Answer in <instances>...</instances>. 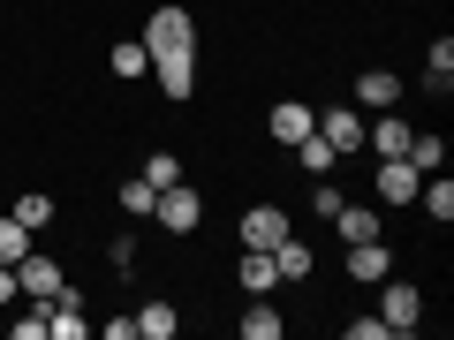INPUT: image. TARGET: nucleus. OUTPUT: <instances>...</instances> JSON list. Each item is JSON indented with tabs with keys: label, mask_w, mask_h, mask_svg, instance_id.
I'll list each match as a JSON object with an SVG mask.
<instances>
[{
	"label": "nucleus",
	"mask_w": 454,
	"mask_h": 340,
	"mask_svg": "<svg viewBox=\"0 0 454 340\" xmlns=\"http://www.w3.org/2000/svg\"><path fill=\"white\" fill-rule=\"evenodd\" d=\"M175 333H182V310L167 295H145L137 303V340H175Z\"/></svg>",
	"instance_id": "nucleus-15"
},
{
	"label": "nucleus",
	"mask_w": 454,
	"mask_h": 340,
	"mask_svg": "<svg viewBox=\"0 0 454 340\" xmlns=\"http://www.w3.org/2000/svg\"><path fill=\"white\" fill-rule=\"evenodd\" d=\"M235 333H243V340H280V333H288V310H273L265 295H250V310L235 318Z\"/></svg>",
	"instance_id": "nucleus-16"
},
{
	"label": "nucleus",
	"mask_w": 454,
	"mask_h": 340,
	"mask_svg": "<svg viewBox=\"0 0 454 340\" xmlns=\"http://www.w3.org/2000/svg\"><path fill=\"white\" fill-rule=\"evenodd\" d=\"M8 333H16V340H46V303H31V295H23V310L8 318Z\"/></svg>",
	"instance_id": "nucleus-28"
},
{
	"label": "nucleus",
	"mask_w": 454,
	"mask_h": 340,
	"mask_svg": "<svg viewBox=\"0 0 454 340\" xmlns=\"http://www.w3.org/2000/svg\"><path fill=\"white\" fill-rule=\"evenodd\" d=\"M325 227H333V243L348 250V243H372V235H387V212H379V205H348V197H340V212H333Z\"/></svg>",
	"instance_id": "nucleus-10"
},
{
	"label": "nucleus",
	"mask_w": 454,
	"mask_h": 340,
	"mask_svg": "<svg viewBox=\"0 0 454 340\" xmlns=\"http://www.w3.org/2000/svg\"><path fill=\"white\" fill-rule=\"evenodd\" d=\"M61 258H46V250H31V258L16 265V295H31V303H46V295H61Z\"/></svg>",
	"instance_id": "nucleus-12"
},
{
	"label": "nucleus",
	"mask_w": 454,
	"mask_h": 340,
	"mask_svg": "<svg viewBox=\"0 0 454 340\" xmlns=\"http://www.w3.org/2000/svg\"><path fill=\"white\" fill-rule=\"evenodd\" d=\"M16 303V265H0V310Z\"/></svg>",
	"instance_id": "nucleus-32"
},
{
	"label": "nucleus",
	"mask_w": 454,
	"mask_h": 340,
	"mask_svg": "<svg viewBox=\"0 0 454 340\" xmlns=\"http://www.w3.org/2000/svg\"><path fill=\"white\" fill-rule=\"evenodd\" d=\"M31 250H38V235L16 220V212H0V265H23Z\"/></svg>",
	"instance_id": "nucleus-23"
},
{
	"label": "nucleus",
	"mask_w": 454,
	"mask_h": 340,
	"mask_svg": "<svg viewBox=\"0 0 454 340\" xmlns=\"http://www.w3.org/2000/svg\"><path fill=\"white\" fill-rule=\"evenodd\" d=\"M295 166H303V174H310V182H318V174H340V151H333V144H325V136H318V129H310V136H303V144H295Z\"/></svg>",
	"instance_id": "nucleus-22"
},
{
	"label": "nucleus",
	"mask_w": 454,
	"mask_h": 340,
	"mask_svg": "<svg viewBox=\"0 0 454 340\" xmlns=\"http://www.w3.org/2000/svg\"><path fill=\"white\" fill-rule=\"evenodd\" d=\"M394 265H402V250H394L387 235H372V243H348V250H340V273L356 280V288H379Z\"/></svg>",
	"instance_id": "nucleus-4"
},
{
	"label": "nucleus",
	"mask_w": 454,
	"mask_h": 340,
	"mask_svg": "<svg viewBox=\"0 0 454 340\" xmlns=\"http://www.w3.org/2000/svg\"><path fill=\"white\" fill-rule=\"evenodd\" d=\"M318 136L340 151V159H356V151H364V106H325L318 113Z\"/></svg>",
	"instance_id": "nucleus-11"
},
{
	"label": "nucleus",
	"mask_w": 454,
	"mask_h": 340,
	"mask_svg": "<svg viewBox=\"0 0 454 340\" xmlns=\"http://www.w3.org/2000/svg\"><path fill=\"white\" fill-rule=\"evenodd\" d=\"M114 205L129 212V220H152V205H160V189H152L145 174H129V182H121V189H114Z\"/></svg>",
	"instance_id": "nucleus-27"
},
{
	"label": "nucleus",
	"mask_w": 454,
	"mask_h": 340,
	"mask_svg": "<svg viewBox=\"0 0 454 340\" xmlns=\"http://www.w3.org/2000/svg\"><path fill=\"white\" fill-rule=\"evenodd\" d=\"M424 310H432V295L417 288V280H402V273H387L379 280V318H387V333L394 340H409L424 325Z\"/></svg>",
	"instance_id": "nucleus-1"
},
{
	"label": "nucleus",
	"mask_w": 454,
	"mask_h": 340,
	"mask_svg": "<svg viewBox=\"0 0 454 340\" xmlns=\"http://www.w3.org/2000/svg\"><path fill=\"white\" fill-rule=\"evenodd\" d=\"M273 265H280V288H303V280L318 273V243H310V235H295V227H288V235H280V243H273Z\"/></svg>",
	"instance_id": "nucleus-9"
},
{
	"label": "nucleus",
	"mask_w": 454,
	"mask_h": 340,
	"mask_svg": "<svg viewBox=\"0 0 454 340\" xmlns=\"http://www.w3.org/2000/svg\"><path fill=\"white\" fill-rule=\"evenodd\" d=\"M145 53H152V61H167V53H197V16L175 8V0L152 8V16H145Z\"/></svg>",
	"instance_id": "nucleus-2"
},
{
	"label": "nucleus",
	"mask_w": 454,
	"mask_h": 340,
	"mask_svg": "<svg viewBox=\"0 0 454 340\" xmlns=\"http://www.w3.org/2000/svg\"><path fill=\"white\" fill-rule=\"evenodd\" d=\"M303 205H310V220H333V212H340V189H333V174H318V182H310V197H303Z\"/></svg>",
	"instance_id": "nucleus-29"
},
{
	"label": "nucleus",
	"mask_w": 454,
	"mask_h": 340,
	"mask_svg": "<svg viewBox=\"0 0 454 340\" xmlns=\"http://www.w3.org/2000/svg\"><path fill=\"white\" fill-rule=\"evenodd\" d=\"M106 68H114L121 83L152 76V53H145V38H114V46H106Z\"/></svg>",
	"instance_id": "nucleus-20"
},
{
	"label": "nucleus",
	"mask_w": 454,
	"mask_h": 340,
	"mask_svg": "<svg viewBox=\"0 0 454 340\" xmlns=\"http://www.w3.org/2000/svg\"><path fill=\"white\" fill-rule=\"evenodd\" d=\"M288 227H295V220H288V205L258 197V205H243V220H235V243H243V250H273Z\"/></svg>",
	"instance_id": "nucleus-5"
},
{
	"label": "nucleus",
	"mask_w": 454,
	"mask_h": 340,
	"mask_svg": "<svg viewBox=\"0 0 454 340\" xmlns=\"http://www.w3.org/2000/svg\"><path fill=\"white\" fill-rule=\"evenodd\" d=\"M98 333H106V340H137V310H121V318H106Z\"/></svg>",
	"instance_id": "nucleus-31"
},
{
	"label": "nucleus",
	"mask_w": 454,
	"mask_h": 340,
	"mask_svg": "<svg viewBox=\"0 0 454 340\" xmlns=\"http://www.w3.org/2000/svg\"><path fill=\"white\" fill-rule=\"evenodd\" d=\"M402 159L417 166V174H439V166H447V136H424V129H417V136H409V151H402Z\"/></svg>",
	"instance_id": "nucleus-26"
},
{
	"label": "nucleus",
	"mask_w": 454,
	"mask_h": 340,
	"mask_svg": "<svg viewBox=\"0 0 454 340\" xmlns=\"http://www.w3.org/2000/svg\"><path fill=\"white\" fill-rule=\"evenodd\" d=\"M235 280H243V295H273V288H280L273 250H243V258H235Z\"/></svg>",
	"instance_id": "nucleus-18"
},
{
	"label": "nucleus",
	"mask_w": 454,
	"mask_h": 340,
	"mask_svg": "<svg viewBox=\"0 0 454 340\" xmlns=\"http://www.w3.org/2000/svg\"><path fill=\"white\" fill-rule=\"evenodd\" d=\"M152 83H160L175 106H190V98H197V53H167V61H152Z\"/></svg>",
	"instance_id": "nucleus-14"
},
{
	"label": "nucleus",
	"mask_w": 454,
	"mask_h": 340,
	"mask_svg": "<svg viewBox=\"0 0 454 340\" xmlns=\"http://www.w3.org/2000/svg\"><path fill=\"white\" fill-rule=\"evenodd\" d=\"M8 212H16V220H23V227H31V235H46V227H53V220H61V205H53V197H46V189H16V205H8Z\"/></svg>",
	"instance_id": "nucleus-21"
},
{
	"label": "nucleus",
	"mask_w": 454,
	"mask_h": 340,
	"mask_svg": "<svg viewBox=\"0 0 454 340\" xmlns=\"http://www.w3.org/2000/svg\"><path fill=\"white\" fill-rule=\"evenodd\" d=\"M106 273L114 280H137V273H145V243H137V235H114V243H106Z\"/></svg>",
	"instance_id": "nucleus-24"
},
{
	"label": "nucleus",
	"mask_w": 454,
	"mask_h": 340,
	"mask_svg": "<svg viewBox=\"0 0 454 340\" xmlns=\"http://www.w3.org/2000/svg\"><path fill=\"white\" fill-rule=\"evenodd\" d=\"M152 220H160V235H175V243H190L197 227H205V197H197V182H175V189H160V205H152Z\"/></svg>",
	"instance_id": "nucleus-3"
},
{
	"label": "nucleus",
	"mask_w": 454,
	"mask_h": 340,
	"mask_svg": "<svg viewBox=\"0 0 454 340\" xmlns=\"http://www.w3.org/2000/svg\"><path fill=\"white\" fill-rule=\"evenodd\" d=\"M340 340H394V333H387L379 310H364V318H340Z\"/></svg>",
	"instance_id": "nucleus-30"
},
{
	"label": "nucleus",
	"mask_w": 454,
	"mask_h": 340,
	"mask_svg": "<svg viewBox=\"0 0 454 340\" xmlns=\"http://www.w3.org/2000/svg\"><path fill=\"white\" fill-rule=\"evenodd\" d=\"M348 106H364V113H387V106H402V76H394L387 61L356 68V83H348Z\"/></svg>",
	"instance_id": "nucleus-7"
},
{
	"label": "nucleus",
	"mask_w": 454,
	"mask_h": 340,
	"mask_svg": "<svg viewBox=\"0 0 454 340\" xmlns=\"http://www.w3.org/2000/svg\"><path fill=\"white\" fill-rule=\"evenodd\" d=\"M46 333L53 340H83V333H91V303H83V288L61 280V295H46Z\"/></svg>",
	"instance_id": "nucleus-8"
},
{
	"label": "nucleus",
	"mask_w": 454,
	"mask_h": 340,
	"mask_svg": "<svg viewBox=\"0 0 454 340\" xmlns=\"http://www.w3.org/2000/svg\"><path fill=\"white\" fill-rule=\"evenodd\" d=\"M417 166L409 159H379V212H402V205H417Z\"/></svg>",
	"instance_id": "nucleus-13"
},
{
	"label": "nucleus",
	"mask_w": 454,
	"mask_h": 340,
	"mask_svg": "<svg viewBox=\"0 0 454 340\" xmlns=\"http://www.w3.org/2000/svg\"><path fill=\"white\" fill-rule=\"evenodd\" d=\"M310 129H318V106H310V98H273V106H265V136H273L280 151H295Z\"/></svg>",
	"instance_id": "nucleus-6"
},
{
	"label": "nucleus",
	"mask_w": 454,
	"mask_h": 340,
	"mask_svg": "<svg viewBox=\"0 0 454 340\" xmlns=\"http://www.w3.org/2000/svg\"><path fill=\"white\" fill-rule=\"evenodd\" d=\"M424 91H432V98H447V91H454V38H447V31L424 46Z\"/></svg>",
	"instance_id": "nucleus-17"
},
{
	"label": "nucleus",
	"mask_w": 454,
	"mask_h": 340,
	"mask_svg": "<svg viewBox=\"0 0 454 340\" xmlns=\"http://www.w3.org/2000/svg\"><path fill=\"white\" fill-rule=\"evenodd\" d=\"M137 174L152 182V189H175V182H190V166H182V151H145V166Z\"/></svg>",
	"instance_id": "nucleus-25"
},
{
	"label": "nucleus",
	"mask_w": 454,
	"mask_h": 340,
	"mask_svg": "<svg viewBox=\"0 0 454 340\" xmlns=\"http://www.w3.org/2000/svg\"><path fill=\"white\" fill-rule=\"evenodd\" d=\"M417 205H424V220H432V227H447V220H454V174H447V166L417 182Z\"/></svg>",
	"instance_id": "nucleus-19"
}]
</instances>
